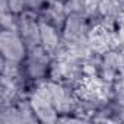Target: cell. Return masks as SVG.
I'll return each instance as SVG.
<instances>
[{"instance_id":"cell-1","label":"cell","mask_w":124,"mask_h":124,"mask_svg":"<svg viewBox=\"0 0 124 124\" xmlns=\"http://www.w3.org/2000/svg\"><path fill=\"white\" fill-rule=\"evenodd\" d=\"M53 60H54V55L50 54L41 45L29 48L26 58L21 64L22 76L31 85H35V83L44 82V80H50Z\"/></svg>"},{"instance_id":"cell-2","label":"cell","mask_w":124,"mask_h":124,"mask_svg":"<svg viewBox=\"0 0 124 124\" xmlns=\"http://www.w3.org/2000/svg\"><path fill=\"white\" fill-rule=\"evenodd\" d=\"M28 101L39 123H58V112L51 101L48 80L35 83L28 92Z\"/></svg>"},{"instance_id":"cell-3","label":"cell","mask_w":124,"mask_h":124,"mask_svg":"<svg viewBox=\"0 0 124 124\" xmlns=\"http://www.w3.org/2000/svg\"><path fill=\"white\" fill-rule=\"evenodd\" d=\"M96 76L109 83L124 78V47H114L99 55Z\"/></svg>"},{"instance_id":"cell-4","label":"cell","mask_w":124,"mask_h":124,"mask_svg":"<svg viewBox=\"0 0 124 124\" xmlns=\"http://www.w3.org/2000/svg\"><path fill=\"white\" fill-rule=\"evenodd\" d=\"M28 45L15 29L0 31V53L2 60L13 64H22L28 55Z\"/></svg>"},{"instance_id":"cell-5","label":"cell","mask_w":124,"mask_h":124,"mask_svg":"<svg viewBox=\"0 0 124 124\" xmlns=\"http://www.w3.org/2000/svg\"><path fill=\"white\" fill-rule=\"evenodd\" d=\"M39 123L28 96L19 98L10 104H2L0 107V124H35Z\"/></svg>"},{"instance_id":"cell-6","label":"cell","mask_w":124,"mask_h":124,"mask_svg":"<svg viewBox=\"0 0 124 124\" xmlns=\"http://www.w3.org/2000/svg\"><path fill=\"white\" fill-rule=\"evenodd\" d=\"M50 95L55 111L58 112V118L61 115L70 114L78 107V92L75 88L64 85L57 80H48Z\"/></svg>"},{"instance_id":"cell-7","label":"cell","mask_w":124,"mask_h":124,"mask_svg":"<svg viewBox=\"0 0 124 124\" xmlns=\"http://www.w3.org/2000/svg\"><path fill=\"white\" fill-rule=\"evenodd\" d=\"M16 31L28 45V48H34L41 45L39 38V18L32 13H22L18 16Z\"/></svg>"},{"instance_id":"cell-8","label":"cell","mask_w":124,"mask_h":124,"mask_svg":"<svg viewBox=\"0 0 124 124\" xmlns=\"http://www.w3.org/2000/svg\"><path fill=\"white\" fill-rule=\"evenodd\" d=\"M39 38H41V47L45 48L54 57L58 55L64 50L61 29H58L44 21H39Z\"/></svg>"},{"instance_id":"cell-9","label":"cell","mask_w":124,"mask_h":124,"mask_svg":"<svg viewBox=\"0 0 124 124\" xmlns=\"http://www.w3.org/2000/svg\"><path fill=\"white\" fill-rule=\"evenodd\" d=\"M69 12L64 6L63 2H58V0H48L45 8L42 9V12L39 13V21H44L58 29L63 31L66 21H67Z\"/></svg>"},{"instance_id":"cell-10","label":"cell","mask_w":124,"mask_h":124,"mask_svg":"<svg viewBox=\"0 0 124 124\" xmlns=\"http://www.w3.org/2000/svg\"><path fill=\"white\" fill-rule=\"evenodd\" d=\"M64 6L69 13H83L86 0H64Z\"/></svg>"}]
</instances>
